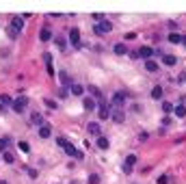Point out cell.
Wrapping results in <instances>:
<instances>
[{"instance_id": "cell-4", "label": "cell", "mask_w": 186, "mask_h": 184, "mask_svg": "<svg viewBox=\"0 0 186 184\" xmlns=\"http://www.w3.org/2000/svg\"><path fill=\"white\" fill-rule=\"evenodd\" d=\"M110 106L106 104V102H102V104H97V115H100V119L102 121H106V119H110V111H108Z\"/></svg>"}, {"instance_id": "cell-23", "label": "cell", "mask_w": 186, "mask_h": 184, "mask_svg": "<svg viewBox=\"0 0 186 184\" xmlns=\"http://www.w3.org/2000/svg\"><path fill=\"white\" fill-rule=\"evenodd\" d=\"M169 41H171V44H182V41H184V37H182V35H178V33H171V35H169Z\"/></svg>"}, {"instance_id": "cell-3", "label": "cell", "mask_w": 186, "mask_h": 184, "mask_svg": "<svg viewBox=\"0 0 186 184\" xmlns=\"http://www.w3.org/2000/svg\"><path fill=\"white\" fill-rule=\"evenodd\" d=\"M26 106H28V97H26V95H20V97L13 100V111H15V113H24Z\"/></svg>"}, {"instance_id": "cell-21", "label": "cell", "mask_w": 186, "mask_h": 184, "mask_svg": "<svg viewBox=\"0 0 186 184\" xmlns=\"http://www.w3.org/2000/svg\"><path fill=\"white\" fill-rule=\"evenodd\" d=\"M50 134H52V128H50V126H41V128H39V137L41 139H48Z\"/></svg>"}, {"instance_id": "cell-34", "label": "cell", "mask_w": 186, "mask_h": 184, "mask_svg": "<svg viewBox=\"0 0 186 184\" xmlns=\"http://www.w3.org/2000/svg\"><path fill=\"white\" fill-rule=\"evenodd\" d=\"M44 61H46V65H52V54H50V52L44 54Z\"/></svg>"}, {"instance_id": "cell-5", "label": "cell", "mask_w": 186, "mask_h": 184, "mask_svg": "<svg viewBox=\"0 0 186 184\" xmlns=\"http://www.w3.org/2000/svg\"><path fill=\"white\" fill-rule=\"evenodd\" d=\"M110 119L115 124H123L126 115H123V108H110Z\"/></svg>"}, {"instance_id": "cell-25", "label": "cell", "mask_w": 186, "mask_h": 184, "mask_svg": "<svg viewBox=\"0 0 186 184\" xmlns=\"http://www.w3.org/2000/svg\"><path fill=\"white\" fill-rule=\"evenodd\" d=\"M2 160H4L7 165H13V163H15V158H13V154H9V152H2Z\"/></svg>"}, {"instance_id": "cell-41", "label": "cell", "mask_w": 186, "mask_h": 184, "mask_svg": "<svg viewBox=\"0 0 186 184\" xmlns=\"http://www.w3.org/2000/svg\"><path fill=\"white\" fill-rule=\"evenodd\" d=\"M182 44H184V46H186V37H184V41H182Z\"/></svg>"}, {"instance_id": "cell-17", "label": "cell", "mask_w": 186, "mask_h": 184, "mask_svg": "<svg viewBox=\"0 0 186 184\" xmlns=\"http://www.w3.org/2000/svg\"><path fill=\"white\" fill-rule=\"evenodd\" d=\"M173 111H175V117H186V106L184 104H180V106H173Z\"/></svg>"}, {"instance_id": "cell-18", "label": "cell", "mask_w": 186, "mask_h": 184, "mask_svg": "<svg viewBox=\"0 0 186 184\" xmlns=\"http://www.w3.org/2000/svg\"><path fill=\"white\" fill-rule=\"evenodd\" d=\"M69 91L74 93V95H82V93H85V87H82V85H76V83H74V85L69 87Z\"/></svg>"}, {"instance_id": "cell-10", "label": "cell", "mask_w": 186, "mask_h": 184, "mask_svg": "<svg viewBox=\"0 0 186 184\" xmlns=\"http://www.w3.org/2000/svg\"><path fill=\"white\" fill-rule=\"evenodd\" d=\"M139 56H143L145 61H149V59L154 56V50H151V48H149V46H143V48H141V50H139Z\"/></svg>"}, {"instance_id": "cell-24", "label": "cell", "mask_w": 186, "mask_h": 184, "mask_svg": "<svg viewBox=\"0 0 186 184\" xmlns=\"http://www.w3.org/2000/svg\"><path fill=\"white\" fill-rule=\"evenodd\" d=\"M17 147H20V152H22V154H28V152H30V145H28L26 141H20V143H17Z\"/></svg>"}, {"instance_id": "cell-11", "label": "cell", "mask_w": 186, "mask_h": 184, "mask_svg": "<svg viewBox=\"0 0 186 184\" xmlns=\"http://www.w3.org/2000/svg\"><path fill=\"white\" fill-rule=\"evenodd\" d=\"M162 63L169 65V67H173V65L178 63V56H175V54H162Z\"/></svg>"}, {"instance_id": "cell-7", "label": "cell", "mask_w": 186, "mask_h": 184, "mask_svg": "<svg viewBox=\"0 0 186 184\" xmlns=\"http://www.w3.org/2000/svg\"><path fill=\"white\" fill-rule=\"evenodd\" d=\"M87 130H89V134H93V137H102V134H100V132H102V128H100V124H97V121L87 124Z\"/></svg>"}, {"instance_id": "cell-16", "label": "cell", "mask_w": 186, "mask_h": 184, "mask_svg": "<svg viewBox=\"0 0 186 184\" xmlns=\"http://www.w3.org/2000/svg\"><path fill=\"white\" fill-rule=\"evenodd\" d=\"M30 121H33L35 126L41 128V126H44V117H41V113H33V115H30Z\"/></svg>"}, {"instance_id": "cell-6", "label": "cell", "mask_w": 186, "mask_h": 184, "mask_svg": "<svg viewBox=\"0 0 186 184\" xmlns=\"http://www.w3.org/2000/svg\"><path fill=\"white\" fill-rule=\"evenodd\" d=\"M69 41H72V46H80V31L78 28H72L69 31Z\"/></svg>"}, {"instance_id": "cell-40", "label": "cell", "mask_w": 186, "mask_h": 184, "mask_svg": "<svg viewBox=\"0 0 186 184\" xmlns=\"http://www.w3.org/2000/svg\"><path fill=\"white\" fill-rule=\"evenodd\" d=\"M67 91H69V89L63 87V89H58V95H61V97H67Z\"/></svg>"}, {"instance_id": "cell-8", "label": "cell", "mask_w": 186, "mask_h": 184, "mask_svg": "<svg viewBox=\"0 0 186 184\" xmlns=\"http://www.w3.org/2000/svg\"><path fill=\"white\" fill-rule=\"evenodd\" d=\"M11 26H13V28H15V31L20 33V31L24 28V17H22V15H15V17L11 20Z\"/></svg>"}, {"instance_id": "cell-37", "label": "cell", "mask_w": 186, "mask_h": 184, "mask_svg": "<svg viewBox=\"0 0 186 184\" xmlns=\"http://www.w3.org/2000/svg\"><path fill=\"white\" fill-rule=\"evenodd\" d=\"M169 28H171V33H175L178 31V22H169Z\"/></svg>"}, {"instance_id": "cell-26", "label": "cell", "mask_w": 186, "mask_h": 184, "mask_svg": "<svg viewBox=\"0 0 186 184\" xmlns=\"http://www.w3.org/2000/svg\"><path fill=\"white\" fill-rule=\"evenodd\" d=\"M56 143H58V147H63V149H67V147L72 145V143H69L65 137H58V139H56Z\"/></svg>"}, {"instance_id": "cell-42", "label": "cell", "mask_w": 186, "mask_h": 184, "mask_svg": "<svg viewBox=\"0 0 186 184\" xmlns=\"http://www.w3.org/2000/svg\"><path fill=\"white\" fill-rule=\"evenodd\" d=\"M0 184H7V182H0Z\"/></svg>"}, {"instance_id": "cell-14", "label": "cell", "mask_w": 186, "mask_h": 184, "mask_svg": "<svg viewBox=\"0 0 186 184\" xmlns=\"http://www.w3.org/2000/svg\"><path fill=\"white\" fill-rule=\"evenodd\" d=\"M162 95H165V89H162L160 85H156V87L151 89V97H154V100H162Z\"/></svg>"}, {"instance_id": "cell-13", "label": "cell", "mask_w": 186, "mask_h": 184, "mask_svg": "<svg viewBox=\"0 0 186 184\" xmlns=\"http://www.w3.org/2000/svg\"><path fill=\"white\" fill-rule=\"evenodd\" d=\"M113 52H115V54H119V56H126V54H128V46H126V44H115Z\"/></svg>"}, {"instance_id": "cell-30", "label": "cell", "mask_w": 186, "mask_h": 184, "mask_svg": "<svg viewBox=\"0 0 186 184\" xmlns=\"http://www.w3.org/2000/svg\"><path fill=\"white\" fill-rule=\"evenodd\" d=\"M171 111H173V104L167 102V100H162V113H171Z\"/></svg>"}, {"instance_id": "cell-19", "label": "cell", "mask_w": 186, "mask_h": 184, "mask_svg": "<svg viewBox=\"0 0 186 184\" xmlns=\"http://www.w3.org/2000/svg\"><path fill=\"white\" fill-rule=\"evenodd\" d=\"M145 69H147V72H158V63L149 59V61H145Z\"/></svg>"}, {"instance_id": "cell-9", "label": "cell", "mask_w": 186, "mask_h": 184, "mask_svg": "<svg viewBox=\"0 0 186 184\" xmlns=\"http://www.w3.org/2000/svg\"><path fill=\"white\" fill-rule=\"evenodd\" d=\"M58 80H61V83H63V87H65V89H67V87H72V85H74V83H72V78H69V74H67V72H58Z\"/></svg>"}, {"instance_id": "cell-39", "label": "cell", "mask_w": 186, "mask_h": 184, "mask_svg": "<svg viewBox=\"0 0 186 184\" xmlns=\"http://www.w3.org/2000/svg\"><path fill=\"white\" fill-rule=\"evenodd\" d=\"M56 46L63 50V48H65V39H61V37H58V39H56Z\"/></svg>"}, {"instance_id": "cell-12", "label": "cell", "mask_w": 186, "mask_h": 184, "mask_svg": "<svg viewBox=\"0 0 186 184\" xmlns=\"http://www.w3.org/2000/svg\"><path fill=\"white\" fill-rule=\"evenodd\" d=\"M39 39H41V41H50V39H52V31H50V26H44V28L39 31Z\"/></svg>"}, {"instance_id": "cell-38", "label": "cell", "mask_w": 186, "mask_h": 184, "mask_svg": "<svg viewBox=\"0 0 186 184\" xmlns=\"http://www.w3.org/2000/svg\"><path fill=\"white\" fill-rule=\"evenodd\" d=\"M123 39H128V41H132V39H137V33H128Z\"/></svg>"}, {"instance_id": "cell-22", "label": "cell", "mask_w": 186, "mask_h": 184, "mask_svg": "<svg viewBox=\"0 0 186 184\" xmlns=\"http://www.w3.org/2000/svg\"><path fill=\"white\" fill-rule=\"evenodd\" d=\"M108 145H110V143H108L106 137H97V147H100V149H108Z\"/></svg>"}, {"instance_id": "cell-33", "label": "cell", "mask_w": 186, "mask_h": 184, "mask_svg": "<svg viewBox=\"0 0 186 184\" xmlns=\"http://www.w3.org/2000/svg\"><path fill=\"white\" fill-rule=\"evenodd\" d=\"M89 184H100V176L91 173V176H89Z\"/></svg>"}, {"instance_id": "cell-28", "label": "cell", "mask_w": 186, "mask_h": 184, "mask_svg": "<svg viewBox=\"0 0 186 184\" xmlns=\"http://www.w3.org/2000/svg\"><path fill=\"white\" fill-rule=\"evenodd\" d=\"M44 104H46L50 111H56V108H58V104H56L54 100H50V97H46V100H44Z\"/></svg>"}, {"instance_id": "cell-1", "label": "cell", "mask_w": 186, "mask_h": 184, "mask_svg": "<svg viewBox=\"0 0 186 184\" xmlns=\"http://www.w3.org/2000/svg\"><path fill=\"white\" fill-rule=\"evenodd\" d=\"M123 104H126V91H117L113 97H110V106H115V108H123Z\"/></svg>"}, {"instance_id": "cell-15", "label": "cell", "mask_w": 186, "mask_h": 184, "mask_svg": "<svg viewBox=\"0 0 186 184\" xmlns=\"http://www.w3.org/2000/svg\"><path fill=\"white\" fill-rule=\"evenodd\" d=\"M82 106H85V111H93V108H97V102H95L93 97H85Z\"/></svg>"}, {"instance_id": "cell-2", "label": "cell", "mask_w": 186, "mask_h": 184, "mask_svg": "<svg viewBox=\"0 0 186 184\" xmlns=\"http://www.w3.org/2000/svg\"><path fill=\"white\" fill-rule=\"evenodd\" d=\"M110 31H113V24H110L108 20H102V22L93 28V33H95V35H106V33H110Z\"/></svg>"}, {"instance_id": "cell-31", "label": "cell", "mask_w": 186, "mask_h": 184, "mask_svg": "<svg viewBox=\"0 0 186 184\" xmlns=\"http://www.w3.org/2000/svg\"><path fill=\"white\" fill-rule=\"evenodd\" d=\"M134 163H137V156H134V154H130V156L126 158V165H128V167H132Z\"/></svg>"}, {"instance_id": "cell-29", "label": "cell", "mask_w": 186, "mask_h": 184, "mask_svg": "<svg viewBox=\"0 0 186 184\" xmlns=\"http://www.w3.org/2000/svg\"><path fill=\"white\" fill-rule=\"evenodd\" d=\"M7 35H9L11 39H17V35H20V33H17V31H15L13 26H7Z\"/></svg>"}, {"instance_id": "cell-27", "label": "cell", "mask_w": 186, "mask_h": 184, "mask_svg": "<svg viewBox=\"0 0 186 184\" xmlns=\"http://www.w3.org/2000/svg\"><path fill=\"white\" fill-rule=\"evenodd\" d=\"M9 143H11V139H9V137H2V139H0V152H7Z\"/></svg>"}, {"instance_id": "cell-35", "label": "cell", "mask_w": 186, "mask_h": 184, "mask_svg": "<svg viewBox=\"0 0 186 184\" xmlns=\"http://www.w3.org/2000/svg\"><path fill=\"white\" fill-rule=\"evenodd\" d=\"M65 152H67V154H69V156H76V152H78V149H76V147H74V145H69V147H67V149H65Z\"/></svg>"}, {"instance_id": "cell-36", "label": "cell", "mask_w": 186, "mask_h": 184, "mask_svg": "<svg viewBox=\"0 0 186 184\" xmlns=\"http://www.w3.org/2000/svg\"><path fill=\"white\" fill-rule=\"evenodd\" d=\"M156 182H158V184H169V178H167V176H160Z\"/></svg>"}, {"instance_id": "cell-20", "label": "cell", "mask_w": 186, "mask_h": 184, "mask_svg": "<svg viewBox=\"0 0 186 184\" xmlns=\"http://www.w3.org/2000/svg\"><path fill=\"white\" fill-rule=\"evenodd\" d=\"M7 106H13L11 97L9 95H0V108H7Z\"/></svg>"}, {"instance_id": "cell-32", "label": "cell", "mask_w": 186, "mask_h": 184, "mask_svg": "<svg viewBox=\"0 0 186 184\" xmlns=\"http://www.w3.org/2000/svg\"><path fill=\"white\" fill-rule=\"evenodd\" d=\"M26 173H28V176H30L33 180H35V178L39 176V173H37V169H30V167H26Z\"/></svg>"}]
</instances>
